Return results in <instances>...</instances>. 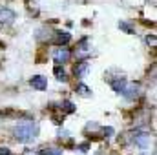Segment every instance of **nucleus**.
I'll use <instances>...</instances> for the list:
<instances>
[{
	"mask_svg": "<svg viewBox=\"0 0 157 155\" xmlns=\"http://www.w3.org/2000/svg\"><path fill=\"white\" fill-rule=\"evenodd\" d=\"M39 124L29 120V122H20L13 128V137L17 142H22V144H28V142H33L37 137H39Z\"/></svg>",
	"mask_w": 157,
	"mask_h": 155,
	"instance_id": "nucleus-1",
	"label": "nucleus"
},
{
	"mask_svg": "<svg viewBox=\"0 0 157 155\" xmlns=\"http://www.w3.org/2000/svg\"><path fill=\"white\" fill-rule=\"evenodd\" d=\"M53 62L55 64H60V66H64L66 62H70V59H71V51L66 47V46H59L57 49H53Z\"/></svg>",
	"mask_w": 157,
	"mask_h": 155,
	"instance_id": "nucleus-2",
	"label": "nucleus"
},
{
	"mask_svg": "<svg viewBox=\"0 0 157 155\" xmlns=\"http://www.w3.org/2000/svg\"><path fill=\"white\" fill-rule=\"evenodd\" d=\"M132 142H133L137 148H141V150H146V148H150L152 135H150V133H146V131H135V135H133Z\"/></svg>",
	"mask_w": 157,
	"mask_h": 155,
	"instance_id": "nucleus-3",
	"label": "nucleus"
},
{
	"mask_svg": "<svg viewBox=\"0 0 157 155\" xmlns=\"http://www.w3.org/2000/svg\"><path fill=\"white\" fill-rule=\"evenodd\" d=\"M121 95H124V97L130 99V100H135V99L141 95V86L135 84V82H126V86H124V89H122Z\"/></svg>",
	"mask_w": 157,
	"mask_h": 155,
	"instance_id": "nucleus-4",
	"label": "nucleus"
},
{
	"mask_svg": "<svg viewBox=\"0 0 157 155\" xmlns=\"http://www.w3.org/2000/svg\"><path fill=\"white\" fill-rule=\"evenodd\" d=\"M17 20V13L11 9V7H6V6H0V24H13Z\"/></svg>",
	"mask_w": 157,
	"mask_h": 155,
	"instance_id": "nucleus-5",
	"label": "nucleus"
},
{
	"mask_svg": "<svg viewBox=\"0 0 157 155\" xmlns=\"http://www.w3.org/2000/svg\"><path fill=\"white\" fill-rule=\"evenodd\" d=\"M29 86L33 89H39V91H46L48 89V78L42 77V75H33L29 78Z\"/></svg>",
	"mask_w": 157,
	"mask_h": 155,
	"instance_id": "nucleus-6",
	"label": "nucleus"
},
{
	"mask_svg": "<svg viewBox=\"0 0 157 155\" xmlns=\"http://www.w3.org/2000/svg\"><path fill=\"white\" fill-rule=\"evenodd\" d=\"M108 82H110V88H112L115 93H119V95H121L128 80H126L124 77H115V78H108Z\"/></svg>",
	"mask_w": 157,
	"mask_h": 155,
	"instance_id": "nucleus-7",
	"label": "nucleus"
},
{
	"mask_svg": "<svg viewBox=\"0 0 157 155\" xmlns=\"http://www.w3.org/2000/svg\"><path fill=\"white\" fill-rule=\"evenodd\" d=\"M70 39H71V37H70L68 31H55V35H53L51 40H53L57 46H66V44L70 42Z\"/></svg>",
	"mask_w": 157,
	"mask_h": 155,
	"instance_id": "nucleus-8",
	"label": "nucleus"
},
{
	"mask_svg": "<svg viewBox=\"0 0 157 155\" xmlns=\"http://www.w3.org/2000/svg\"><path fill=\"white\" fill-rule=\"evenodd\" d=\"M88 71H90V62H88V60H80V62H77V64H75L73 73H75L78 78L86 77V73H88Z\"/></svg>",
	"mask_w": 157,
	"mask_h": 155,
	"instance_id": "nucleus-9",
	"label": "nucleus"
},
{
	"mask_svg": "<svg viewBox=\"0 0 157 155\" xmlns=\"http://www.w3.org/2000/svg\"><path fill=\"white\" fill-rule=\"evenodd\" d=\"M53 75H55L57 80H60V82H68V73H66L64 66H60V64H55V68H53Z\"/></svg>",
	"mask_w": 157,
	"mask_h": 155,
	"instance_id": "nucleus-10",
	"label": "nucleus"
},
{
	"mask_svg": "<svg viewBox=\"0 0 157 155\" xmlns=\"http://www.w3.org/2000/svg\"><path fill=\"white\" fill-rule=\"evenodd\" d=\"M37 155H62V148L59 146H46V148H40Z\"/></svg>",
	"mask_w": 157,
	"mask_h": 155,
	"instance_id": "nucleus-11",
	"label": "nucleus"
},
{
	"mask_svg": "<svg viewBox=\"0 0 157 155\" xmlns=\"http://www.w3.org/2000/svg\"><path fill=\"white\" fill-rule=\"evenodd\" d=\"M77 93L82 95V97H91V89H90L84 82H78L77 84Z\"/></svg>",
	"mask_w": 157,
	"mask_h": 155,
	"instance_id": "nucleus-12",
	"label": "nucleus"
},
{
	"mask_svg": "<svg viewBox=\"0 0 157 155\" xmlns=\"http://www.w3.org/2000/svg\"><path fill=\"white\" fill-rule=\"evenodd\" d=\"M60 110H62L64 113H73V112H75V104H73V102H70V100H62Z\"/></svg>",
	"mask_w": 157,
	"mask_h": 155,
	"instance_id": "nucleus-13",
	"label": "nucleus"
},
{
	"mask_svg": "<svg viewBox=\"0 0 157 155\" xmlns=\"http://www.w3.org/2000/svg\"><path fill=\"white\" fill-rule=\"evenodd\" d=\"M78 53H86L88 51V39H82L80 42H78Z\"/></svg>",
	"mask_w": 157,
	"mask_h": 155,
	"instance_id": "nucleus-14",
	"label": "nucleus"
},
{
	"mask_svg": "<svg viewBox=\"0 0 157 155\" xmlns=\"http://www.w3.org/2000/svg\"><path fill=\"white\" fill-rule=\"evenodd\" d=\"M119 28H121L122 31H126V33H133V29H132V28H130L126 22H119Z\"/></svg>",
	"mask_w": 157,
	"mask_h": 155,
	"instance_id": "nucleus-15",
	"label": "nucleus"
},
{
	"mask_svg": "<svg viewBox=\"0 0 157 155\" xmlns=\"http://www.w3.org/2000/svg\"><path fill=\"white\" fill-rule=\"evenodd\" d=\"M146 44H148V46H155V37H154V35H148V37H146Z\"/></svg>",
	"mask_w": 157,
	"mask_h": 155,
	"instance_id": "nucleus-16",
	"label": "nucleus"
},
{
	"mask_svg": "<svg viewBox=\"0 0 157 155\" xmlns=\"http://www.w3.org/2000/svg\"><path fill=\"white\" fill-rule=\"evenodd\" d=\"M0 155H11L9 148H4V146H0Z\"/></svg>",
	"mask_w": 157,
	"mask_h": 155,
	"instance_id": "nucleus-17",
	"label": "nucleus"
},
{
	"mask_svg": "<svg viewBox=\"0 0 157 155\" xmlns=\"http://www.w3.org/2000/svg\"><path fill=\"white\" fill-rule=\"evenodd\" d=\"M78 150H82V152L86 153V152L90 150V146H88V144H78Z\"/></svg>",
	"mask_w": 157,
	"mask_h": 155,
	"instance_id": "nucleus-18",
	"label": "nucleus"
},
{
	"mask_svg": "<svg viewBox=\"0 0 157 155\" xmlns=\"http://www.w3.org/2000/svg\"><path fill=\"white\" fill-rule=\"evenodd\" d=\"M141 155H146V153H141Z\"/></svg>",
	"mask_w": 157,
	"mask_h": 155,
	"instance_id": "nucleus-19",
	"label": "nucleus"
}]
</instances>
